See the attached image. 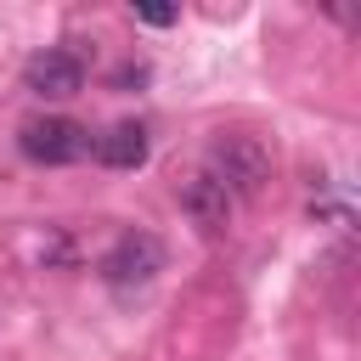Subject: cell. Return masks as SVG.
<instances>
[{"instance_id": "cell-1", "label": "cell", "mask_w": 361, "mask_h": 361, "mask_svg": "<svg viewBox=\"0 0 361 361\" xmlns=\"http://www.w3.org/2000/svg\"><path fill=\"white\" fill-rule=\"evenodd\" d=\"M209 164H214L209 175H214L226 192H243V197H254V192L271 180V152H265L254 135H237V130L209 147Z\"/></svg>"}, {"instance_id": "cell-5", "label": "cell", "mask_w": 361, "mask_h": 361, "mask_svg": "<svg viewBox=\"0 0 361 361\" xmlns=\"http://www.w3.org/2000/svg\"><path fill=\"white\" fill-rule=\"evenodd\" d=\"M180 209H186V220H192L197 231H226V220H231V192H226L214 175H192V180L180 186Z\"/></svg>"}, {"instance_id": "cell-2", "label": "cell", "mask_w": 361, "mask_h": 361, "mask_svg": "<svg viewBox=\"0 0 361 361\" xmlns=\"http://www.w3.org/2000/svg\"><path fill=\"white\" fill-rule=\"evenodd\" d=\"M17 147L34 164H73V158L90 152V130L73 124V118H62V113H45V118H28L17 130Z\"/></svg>"}, {"instance_id": "cell-8", "label": "cell", "mask_w": 361, "mask_h": 361, "mask_svg": "<svg viewBox=\"0 0 361 361\" xmlns=\"http://www.w3.org/2000/svg\"><path fill=\"white\" fill-rule=\"evenodd\" d=\"M141 79H147V68H118L113 73V85H141Z\"/></svg>"}, {"instance_id": "cell-7", "label": "cell", "mask_w": 361, "mask_h": 361, "mask_svg": "<svg viewBox=\"0 0 361 361\" xmlns=\"http://www.w3.org/2000/svg\"><path fill=\"white\" fill-rule=\"evenodd\" d=\"M130 11H135V17H141V23H152V28H169V23H175V17H180V11H175V6H130Z\"/></svg>"}, {"instance_id": "cell-6", "label": "cell", "mask_w": 361, "mask_h": 361, "mask_svg": "<svg viewBox=\"0 0 361 361\" xmlns=\"http://www.w3.org/2000/svg\"><path fill=\"white\" fill-rule=\"evenodd\" d=\"M90 152H96L107 169H141V164H147V130L124 118V124H113L107 135H96Z\"/></svg>"}, {"instance_id": "cell-4", "label": "cell", "mask_w": 361, "mask_h": 361, "mask_svg": "<svg viewBox=\"0 0 361 361\" xmlns=\"http://www.w3.org/2000/svg\"><path fill=\"white\" fill-rule=\"evenodd\" d=\"M23 85H28L39 102H68V96L85 90V62H79L73 51H39V56H28Z\"/></svg>"}, {"instance_id": "cell-3", "label": "cell", "mask_w": 361, "mask_h": 361, "mask_svg": "<svg viewBox=\"0 0 361 361\" xmlns=\"http://www.w3.org/2000/svg\"><path fill=\"white\" fill-rule=\"evenodd\" d=\"M164 271V243L152 237V231H124L113 248H107V259H102V276L113 282V288H141V282H152Z\"/></svg>"}]
</instances>
